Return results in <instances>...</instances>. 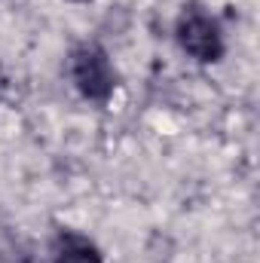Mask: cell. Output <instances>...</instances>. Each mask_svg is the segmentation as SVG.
Wrapping results in <instances>:
<instances>
[{
  "mask_svg": "<svg viewBox=\"0 0 260 263\" xmlns=\"http://www.w3.org/2000/svg\"><path fill=\"white\" fill-rule=\"evenodd\" d=\"M70 80H73L77 92L89 101H107L117 86V73L110 67V59L98 43H80L70 52Z\"/></svg>",
  "mask_w": 260,
  "mask_h": 263,
  "instance_id": "6da1fadb",
  "label": "cell"
},
{
  "mask_svg": "<svg viewBox=\"0 0 260 263\" xmlns=\"http://www.w3.org/2000/svg\"><path fill=\"white\" fill-rule=\"evenodd\" d=\"M178 43L196 62L211 65V62L224 59V34H220L217 22L205 12H199L196 6L184 9V15L178 18Z\"/></svg>",
  "mask_w": 260,
  "mask_h": 263,
  "instance_id": "7a4b0ae2",
  "label": "cell"
},
{
  "mask_svg": "<svg viewBox=\"0 0 260 263\" xmlns=\"http://www.w3.org/2000/svg\"><path fill=\"white\" fill-rule=\"evenodd\" d=\"M52 260L55 263H104L98 245L80 233H70L62 230L55 239H52Z\"/></svg>",
  "mask_w": 260,
  "mask_h": 263,
  "instance_id": "3957f363",
  "label": "cell"
}]
</instances>
